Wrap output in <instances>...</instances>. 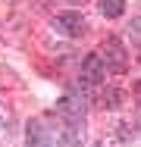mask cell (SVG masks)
Here are the masks:
<instances>
[{
  "mask_svg": "<svg viewBox=\"0 0 141 147\" xmlns=\"http://www.w3.org/2000/svg\"><path fill=\"white\" fill-rule=\"evenodd\" d=\"M94 147H104V144H94Z\"/></svg>",
  "mask_w": 141,
  "mask_h": 147,
  "instance_id": "8",
  "label": "cell"
},
{
  "mask_svg": "<svg viewBox=\"0 0 141 147\" xmlns=\"http://www.w3.org/2000/svg\"><path fill=\"white\" fill-rule=\"evenodd\" d=\"M100 13L107 19H119L125 13V0H100Z\"/></svg>",
  "mask_w": 141,
  "mask_h": 147,
  "instance_id": "5",
  "label": "cell"
},
{
  "mask_svg": "<svg viewBox=\"0 0 141 147\" xmlns=\"http://www.w3.org/2000/svg\"><path fill=\"white\" fill-rule=\"evenodd\" d=\"M119 100H122V91H116V88H110V91L100 94V107H104V110H116Z\"/></svg>",
  "mask_w": 141,
  "mask_h": 147,
  "instance_id": "6",
  "label": "cell"
},
{
  "mask_svg": "<svg viewBox=\"0 0 141 147\" xmlns=\"http://www.w3.org/2000/svg\"><path fill=\"white\" fill-rule=\"evenodd\" d=\"M25 147H50V131L44 128V122H31L28 125Z\"/></svg>",
  "mask_w": 141,
  "mask_h": 147,
  "instance_id": "4",
  "label": "cell"
},
{
  "mask_svg": "<svg viewBox=\"0 0 141 147\" xmlns=\"http://www.w3.org/2000/svg\"><path fill=\"white\" fill-rule=\"evenodd\" d=\"M50 25L63 38H82L85 31H88V19H85L79 9H69V13H56L54 19H50Z\"/></svg>",
  "mask_w": 141,
  "mask_h": 147,
  "instance_id": "1",
  "label": "cell"
},
{
  "mask_svg": "<svg viewBox=\"0 0 141 147\" xmlns=\"http://www.w3.org/2000/svg\"><path fill=\"white\" fill-rule=\"evenodd\" d=\"M82 85L85 88H94V85H100L104 78H107V63L100 59V53H88L82 63Z\"/></svg>",
  "mask_w": 141,
  "mask_h": 147,
  "instance_id": "3",
  "label": "cell"
},
{
  "mask_svg": "<svg viewBox=\"0 0 141 147\" xmlns=\"http://www.w3.org/2000/svg\"><path fill=\"white\" fill-rule=\"evenodd\" d=\"M100 59L107 63V72H125L129 69V53L119 38H107L100 47Z\"/></svg>",
  "mask_w": 141,
  "mask_h": 147,
  "instance_id": "2",
  "label": "cell"
},
{
  "mask_svg": "<svg viewBox=\"0 0 141 147\" xmlns=\"http://www.w3.org/2000/svg\"><path fill=\"white\" fill-rule=\"evenodd\" d=\"M66 3H82V0H66Z\"/></svg>",
  "mask_w": 141,
  "mask_h": 147,
  "instance_id": "7",
  "label": "cell"
}]
</instances>
